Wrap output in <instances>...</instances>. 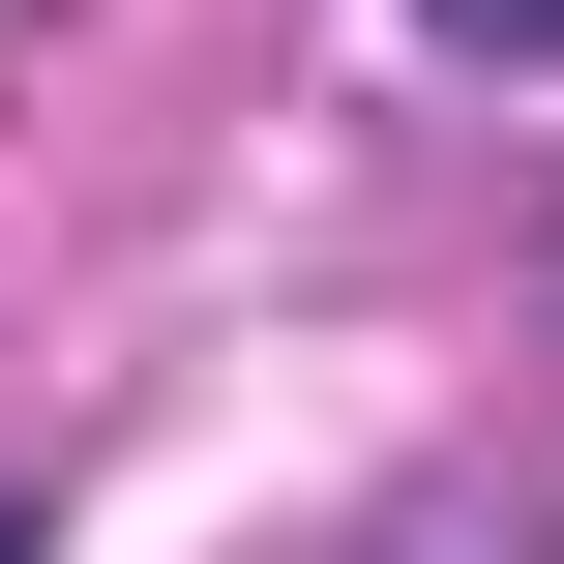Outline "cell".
Here are the masks:
<instances>
[{
  "instance_id": "1",
  "label": "cell",
  "mask_w": 564,
  "mask_h": 564,
  "mask_svg": "<svg viewBox=\"0 0 564 564\" xmlns=\"http://www.w3.org/2000/svg\"><path fill=\"white\" fill-rule=\"evenodd\" d=\"M446 30H476V59H564V0H446Z\"/></svg>"
},
{
  "instance_id": "2",
  "label": "cell",
  "mask_w": 564,
  "mask_h": 564,
  "mask_svg": "<svg viewBox=\"0 0 564 564\" xmlns=\"http://www.w3.org/2000/svg\"><path fill=\"white\" fill-rule=\"evenodd\" d=\"M0 564H30V506H0Z\"/></svg>"
}]
</instances>
